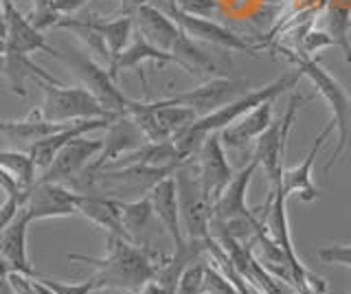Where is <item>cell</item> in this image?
Wrapping results in <instances>:
<instances>
[{"mask_svg": "<svg viewBox=\"0 0 351 294\" xmlns=\"http://www.w3.org/2000/svg\"><path fill=\"white\" fill-rule=\"evenodd\" d=\"M42 281L47 283L55 294H93L95 290H101V283H99V279L95 275L90 279L82 281V283H66V281L53 279L47 275L42 277Z\"/></svg>", "mask_w": 351, "mask_h": 294, "instance_id": "d590c367", "label": "cell"}, {"mask_svg": "<svg viewBox=\"0 0 351 294\" xmlns=\"http://www.w3.org/2000/svg\"><path fill=\"white\" fill-rule=\"evenodd\" d=\"M7 281L14 294H55L47 283L42 281V277H31L18 270H11Z\"/></svg>", "mask_w": 351, "mask_h": 294, "instance_id": "d6a6232c", "label": "cell"}, {"mask_svg": "<svg viewBox=\"0 0 351 294\" xmlns=\"http://www.w3.org/2000/svg\"><path fill=\"white\" fill-rule=\"evenodd\" d=\"M176 184H178V200H180V215L186 242L206 250L213 242L211 222H213V206L202 189L200 173L195 167V158L184 160L176 169Z\"/></svg>", "mask_w": 351, "mask_h": 294, "instance_id": "277c9868", "label": "cell"}, {"mask_svg": "<svg viewBox=\"0 0 351 294\" xmlns=\"http://www.w3.org/2000/svg\"><path fill=\"white\" fill-rule=\"evenodd\" d=\"M204 281H206V261H191L182 270L173 294H204Z\"/></svg>", "mask_w": 351, "mask_h": 294, "instance_id": "4dcf8cb0", "label": "cell"}, {"mask_svg": "<svg viewBox=\"0 0 351 294\" xmlns=\"http://www.w3.org/2000/svg\"><path fill=\"white\" fill-rule=\"evenodd\" d=\"M158 7H165V9H176L178 7V0H162V5Z\"/></svg>", "mask_w": 351, "mask_h": 294, "instance_id": "ee69618b", "label": "cell"}, {"mask_svg": "<svg viewBox=\"0 0 351 294\" xmlns=\"http://www.w3.org/2000/svg\"><path fill=\"white\" fill-rule=\"evenodd\" d=\"M259 167L257 158H252L248 165L235 173L233 180L228 182V187L222 191V195L217 198L213 204V222H228L235 220V217H248L255 215L246 204V193H248V184L255 176V171Z\"/></svg>", "mask_w": 351, "mask_h": 294, "instance_id": "ffe728a7", "label": "cell"}, {"mask_svg": "<svg viewBox=\"0 0 351 294\" xmlns=\"http://www.w3.org/2000/svg\"><path fill=\"white\" fill-rule=\"evenodd\" d=\"M316 259L327 266H343L351 270V244H334L316 250Z\"/></svg>", "mask_w": 351, "mask_h": 294, "instance_id": "8d00e7d4", "label": "cell"}, {"mask_svg": "<svg viewBox=\"0 0 351 294\" xmlns=\"http://www.w3.org/2000/svg\"><path fill=\"white\" fill-rule=\"evenodd\" d=\"M27 18L38 31H44V29L58 27V23L64 16L58 12V9H55L53 0H33V9H31V14Z\"/></svg>", "mask_w": 351, "mask_h": 294, "instance_id": "1f68e13d", "label": "cell"}, {"mask_svg": "<svg viewBox=\"0 0 351 294\" xmlns=\"http://www.w3.org/2000/svg\"><path fill=\"white\" fill-rule=\"evenodd\" d=\"M250 93V86L246 79H233L226 77V75H217V77L206 79L204 84L195 86L193 90L178 93L171 97H165V99H156L162 106H186L191 110L197 112V117H206L215 112L217 108H222L230 101L239 99L241 95Z\"/></svg>", "mask_w": 351, "mask_h": 294, "instance_id": "ba28073f", "label": "cell"}, {"mask_svg": "<svg viewBox=\"0 0 351 294\" xmlns=\"http://www.w3.org/2000/svg\"><path fill=\"white\" fill-rule=\"evenodd\" d=\"M80 20L106 40L110 56H112V62L130 47L132 31H134V18L132 16H119L114 20L101 18V16H84Z\"/></svg>", "mask_w": 351, "mask_h": 294, "instance_id": "cb8c5ba5", "label": "cell"}, {"mask_svg": "<svg viewBox=\"0 0 351 294\" xmlns=\"http://www.w3.org/2000/svg\"><path fill=\"white\" fill-rule=\"evenodd\" d=\"M301 71L294 69L292 73H285L281 75L279 79H274L266 86H261V88H255L246 95H241L239 99L230 101L222 108H217L215 112L206 114L202 119H197V121L189 127L184 130L182 134H178L176 138H171L176 147H178V154L182 160H189L197 154V149L202 147L204 138L213 132H222L224 127L233 125L235 121H239L241 117L248 114L250 110H255L257 106L266 103V101H277L279 97L288 90V88H294L296 84L301 82Z\"/></svg>", "mask_w": 351, "mask_h": 294, "instance_id": "7a4b0ae2", "label": "cell"}, {"mask_svg": "<svg viewBox=\"0 0 351 294\" xmlns=\"http://www.w3.org/2000/svg\"><path fill=\"white\" fill-rule=\"evenodd\" d=\"M69 123H53L47 121L42 117V110H33L27 119H20V121H7V119H0V134H5L11 143H36V140L51 136L55 132H60L62 127Z\"/></svg>", "mask_w": 351, "mask_h": 294, "instance_id": "d4e9b609", "label": "cell"}, {"mask_svg": "<svg viewBox=\"0 0 351 294\" xmlns=\"http://www.w3.org/2000/svg\"><path fill=\"white\" fill-rule=\"evenodd\" d=\"M149 200L154 206V215L158 217L162 228L173 242V250H186V248H197L186 242L184 228H182V215H180V200H178V184H176V176L162 178L156 187L149 191ZM202 250V248H200ZM204 253V250H202Z\"/></svg>", "mask_w": 351, "mask_h": 294, "instance_id": "4fadbf2b", "label": "cell"}, {"mask_svg": "<svg viewBox=\"0 0 351 294\" xmlns=\"http://www.w3.org/2000/svg\"><path fill=\"white\" fill-rule=\"evenodd\" d=\"M5 73H7V56L0 53V77H5Z\"/></svg>", "mask_w": 351, "mask_h": 294, "instance_id": "7bdbcfd3", "label": "cell"}, {"mask_svg": "<svg viewBox=\"0 0 351 294\" xmlns=\"http://www.w3.org/2000/svg\"><path fill=\"white\" fill-rule=\"evenodd\" d=\"M27 193H29V187L22 189V191L5 195V202L0 204V233H3L11 222H14V217L18 215V211L22 209V206H25Z\"/></svg>", "mask_w": 351, "mask_h": 294, "instance_id": "74e56055", "label": "cell"}, {"mask_svg": "<svg viewBox=\"0 0 351 294\" xmlns=\"http://www.w3.org/2000/svg\"><path fill=\"white\" fill-rule=\"evenodd\" d=\"M143 143H147V138L141 132V127L134 123V119L130 114H121L108 125V136L104 138L101 154L86 167V171H90V173L101 171L110 162H114L117 158L128 154V151H134Z\"/></svg>", "mask_w": 351, "mask_h": 294, "instance_id": "9a60e30c", "label": "cell"}, {"mask_svg": "<svg viewBox=\"0 0 351 294\" xmlns=\"http://www.w3.org/2000/svg\"><path fill=\"white\" fill-rule=\"evenodd\" d=\"M119 209H121V220H123L125 233L134 244H141V235L145 233V228L149 220L154 217V206L149 200V193L143 195L136 200H119Z\"/></svg>", "mask_w": 351, "mask_h": 294, "instance_id": "4316f807", "label": "cell"}, {"mask_svg": "<svg viewBox=\"0 0 351 294\" xmlns=\"http://www.w3.org/2000/svg\"><path fill=\"white\" fill-rule=\"evenodd\" d=\"M134 29L141 38H145L149 45L160 51L171 53L178 40L184 36V31L176 20L160 9L158 5H145L134 14Z\"/></svg>", "mask_w": 351, "mask_h": 294, "instance_id": "e0dca14e", "label": "cell"}, {"mask_svg": "<svg viewBox=\"0 0 351 294\" xmlns=\"http://www.w3.org/2000/svg\"><path fill=\"white\" fill-rule=\"evenodd\" d=\"M329 47H336V45L325 29H310V31H305L303 38L299 40V53L303 58H312V60L316 58V53H321L323 49H329Z\"/></svg>", "mask_w": 351, "mask_h": 294, "instance_id": "836d02e7", "label": "cell"}, {"mask_svg": "<svg viewBox=\"0 0 351 294\" xmlns=\"http://www.w3.org/2000/svg\"><path fill=\"white\" fill-rule=\"evenodd\" d=\"M270 49L279 51L285 60L294 64V69H299L303 77L312 82V86L316 88V95H321L323 101L329 106V110H332V121L338 130V143L332 151V158L327 162V169H332L351 147V97L345 93L340 82L323 66L321 62H316L312 58H303L299 51L285 49L281 45H272Z\"/></svg>", "mask_w": 351, "mask_h": 294, "instance_id": "3957f363", "label": "cell"}, {"mask_svg": "<svg viewBox=\"0 0 351 294\" xmlns=\"http://www.w3.org/2000/svg\"><path fill=\"white\" fill-rule=\"evenodd\" d=\"M22 189H27L25 184H22V182L14 176V173L9 171V169L0 167V191H3L5 195H9V193L22 191Z\"/></svg>", "mask_w": 351, "mask_h": 294, "instance_id": "ab89813d", "label": "cell"}, {"mask_svg": "<svg viewBox=\"0 0 351 294\" xmlns=\"http://www.w3.org/2000/svg\"><path fill=\"white\" fill-rule=\"evenodd\" d=\"M25 211L29 213L31 222L80 215V193L62 182L36 180L29 187Z\"/></svg>", "mask_w": 351, "mask_h": 294, "instance_id": "9c48e42d", "label": "cell"}, {"mask_svg": "<svg viewBox=\"0 0 351 294\" xmlns=\"http://www.w3.org/2000/svg\"><path fill=\"white\" fill-rule=\"evenodd\" d=\"M104 149V140L99 138H86V136H77L73 138L69 145H64L55 160L44 169L38 180H47V182H73L80 173L86 171V167L90 165L93 158H97Z\"/></svg>", "mask_w": 351, "mask_h": 294, "instance_id": "7c38bea8", "label": "cell"}, {"mask_svg": "<svg viewBox=\"0 0 351 294\" xmlns=\"http://www.w3.org/2000/svg\"><path fill=\"white\" fill-rule=\"evenodd\" d=\"M314 97H303L299 93H294L288 106H285V112L281 119L272 121V125L263 132L257 143H255V154L252 158H257L259 167L266 171V178L270 189H279L281 187V176H283V156H285V143H288L290 130L296 121V114H299V108L303 103H310Z\"/></svg>", "mask_w": 351, "mask_h": 294, "instance_id": "8992f818", "label": "cell"}, {"mask_svg": "<svg viewBox=\"0 0 351 294\" xmlns=\"http://www.w3.org/2000/svg\"><path fill=\"white\" fill-rule=\"evenodd\" d=\"M0 167L9 169L25 187H31L40 176V171L36 167V162H33V158L29 156V151H16V149L0 151Z\"/></svg>", "mask_w": 351, "mask_h": 294, "instance_id": "f546056e", "label": "cell"}, {"mask_svg": "<svg viewBox=\"0 0 351 294\" xmlns=\"http://www.w3.org/2000/svg\"><path fill=\"white\" fill-rule=\"evenodd\" d=\"M176 9L197 18H213L219 12V0H178Z\"/></svg>", "mask_w": 351, "mask_h": 294, "instance_id": "f35d334b", "label": "cell"}, {"mask_svg": "<svg viewBox=\"0 0 351 294\" xmlns=\"http://www.w3.org/2000/svg\"><path fill=\"white\" fill-rule=\"evenodd\" d=\"M145 62H158V64H176L178 66V60H176V56H171V53L167 51H160L156 49L154 45H149V42L145 38H141L136 34L134 42L121 53V56L110 64V75H112L114 79H119V73L125 71V69H141V64Z\"/></svg>", "mask_w": 351, "mask_h": 294, "instance_id": "484cf974", "label": "cell"}, {"mask_svg": "<svg viewBox=\"0 0 351 294\" xmlns=\"http://www.w3.org/2000/svg\"><path fill=\"white\" fill-rule=\"evenodd\" d=\"M272 106L274 101L261 103L255 110H250L248 114L241 117L239 121H235L233 125L224 127L222 132H219L224 147L246 151L252 143H257V138L272 125Z\"/></svg>", "mask_w": 351, "mask_h": 294, "instance_id": "44dd1931", "label": "cell"}, {"mask_svg": "<svg viewBox=\"0 0 351 294\" xmlns=\"http://www.w3.org/2000/svg\"><path fill=\"white\" fill-rule=\"evenodd\" d=\"M71 261H84L97 268V279L101 288H114L125 292H138L149 281L156 279L160 264L152 259L149 250L141 244H134L128 237L106 233V255H69Z\"/></svg>", "mask_w": 351, "mask_h": 294, "instance_id": "6da1fadb", "label": "cell"}, {"mask_svg": "<svg viewBox=\"0 0 351 294\" xmlns=\"http://www.w3.org/2000/svg\"><path fill=\"white\" fill-rule=\"evenodd\" d=\"M334 130H336L334 121H329L323 132L314 138V145L310 147V151H307V156L303 158V162H299V165L292 167V169H283L279 189L285 195L296 193V195H299V200L305 202V204H310V202L321 198V189H318L314 184V180H312V169H314L318 151H321V147L325 145V140L329 138V134H332Z\"/></svg>", "mask_w": 351, "mask_h": 294, "instance_id": "2e32d148", "label": "cell"}, {"mask_svg": "<svg viewBox=\"0 0 351 294\" xmlns=\"http://www.w3.org/2000/svg\"><path fill=\"white\" fill-rule=\"evenodd\" d=\"M29 224H31V217L25 211V206H22L18 215L14 217V222L0 233V257L11 266V270L25 272V275H31V277H44L42 272L33 268L29 259V250H27Z\"/></svg>", "mask_w": 351, "mask_h": 294, "instance_id": "d6986e66", "label": "cell"}, {"mask_svg": "<svg viewBox=\"0 0 351 294\" xmlns=\"http://www.w3.org/2000/svg\"><path fill=\"white\" fill-rule=\"evenodd\" d=\"M263 3H283V0H263Z\"/></svg>", "mask_w": 351, "mask_h": 294, "instance_id": "f6af8a7d", "label": "cell"}, {"mask_svg": "<svg viewBox=\"0 0 351 294\" xmlns=\"http://www.w3.org/2000/svg\"><path fill=\"white\" fill-rule=\"evenodd\" d=\"M3 9H5V25H7V51H16V53H49V56H58L60 49L51 47L47 38L42 36V31H38L29 23L27 16H22L18 12V7L14 5V0H3Z\"/></svg>", "mask_w": 351, "mask_h": 294, "instance_id": "ac0fdd59", "label": "cell"}, {"mask_svg": "<svg viewBox=\"0 0 351 294\" xmlns=\"http://www.w3.org/2000/svg\"><path fill=\"white\" fill-rule=\"evenodd\" d=\"M80 215L90 220L95 226L104 228L106 233L128 237L117 198H110V195L104 193H80Z\"/></svg>", "mask_w": 351, "mask_h": 294, "instance_id": "7402d4cb", "label": "cell"}, {"mask_svg": "<svg viewBox=\"0 0 351 294\" xmlns=\"http://www.w3.org/2000/svg\"><path fill=\"white\" fill-rule=\"evenodd\" d=\"M325 31L332 36L334 45L345 53V60L351 64V5L329 3L325 12Z\"/></svg>", "mask_w": 351, "mask_h": 294, "instance_id": "83f0119b", "label": "cell"}, {"mask_svg": "<svg viewBox=\"0 0 351 294\" xmlns=\"http://www.w3.org/2000/svg\"><path fill=\"white\" fill-rule=\"evenodd\" d=\"M149 103L154 110H156L165 130L171 134V138L182 134L184 130H189L197 119H200L195 110H191V108H186V106H162L158 101H149Z\"/></svg>", "mask_w": 351, "mask_h": 294, "instance_id": "f1b7e54d", "label": "cell"}, {"mask_svg": "<svg viewBox=\"0 0 351 294\" xmlns=\"http://www.w3.org/2000/svg\"><path fill=\"white\" fill-rule=\"evenodd\" d=\"M7 73H5V79L9 82V88L14 95L22 97L25 99L27 97V82H49V84H55V86H64L62 79L53 77L49 71H44L42 66H38L36 62H33L29 56L25 53H16V51H7Z\"/></svg>", "mask_w": 351, "mask_h": 294, "instance_id": "603a6c76", "label": "cell"}, {"mask_svg": "<svg viewBox=\"0 0 351 294\" xmlns=\"http://www.w3.org/2000/svg\"><path fill=\"white\" fill-rule=\"evenodd\" d=\"M121 117V114H119ZM117 117H104V119H82V121H71L66 127H62L60 132H55L51 136H44L36 143L29 145V156L36 162L38 171L42 173L51 162L58 156V151L69 145L73 138L77 136H86L88 132H95V130H108V125L114 121Z\"/></svg>", "mask_w": 351, "mask_h": 294, "instance_id": "5bb4252c", "label": "cell"}, {"mask_svg": "<svg viewBox=\"0 0 351 294\" xmlns=\"http://www.w3.org/2000/svg\"><path fill=\"white\" fill-rule=\"evenodd\" d=\"M165 9V7H160ZM176 23L180 25V29L184 31L186 36H191L197 42H204V45H213L219 47L222 51H233V53H252L255 56L257 51L266 49L263 45H252L250 40L241 38L237 34H233L230 29L217 25L215 20H208V18H197V16H189V14H182L178 9H165Z\"/></svg>", "mask_w": 351, "mask_h": 294, "instance_id": "8fae6325", "label": "cell"}, {"mask_svg": "<svg viewBox=\"0 0 351 294\" xmlns=\"http://www.w3.org/2000/svg\"><path fill=\"white\" fill-rule=\"evenodd\" d=\"M204 294H241V292L235 288V283L213 264V261H206Z\"/></svg>", "mask_w": 351, "mask_h": 294, "instance_id": "e575fe53", "label": "cell"}, {"mask_svg": "<svg viewBox=\"0 0 351 294\" xmlns=\"http://www.w3.org/2000/svg\"><path fill=\"white\" fill-rule=\"evenodd\" d=\"M193 158H195L197 173H200L202 189L213 206L219 195H222V191L228 187V182L235 176L233 165H230L226 158V147L222 143L219 132L208 134Z\"/></svg>", "mask_w": 351, "mask_h": 294, "instance_id": "30bf717a", "label": "cell"}, {"mask_svg": "<svg viewBox=\"0 0 351 294\" xmlns=\"http://www.w3.org/2000/svg\"><path fill=\"white\" fill-rule=\"evenodd\" d=\"M55 60L64 62L66 66L82 79L86 88L97 97L99 103H101L108 112L128 114V106L132 99L123 95V90L117 86V79L110 75L108 69L101 66V62H97L95 58L86 56L84 51H77V49L58 51Z\"/></svg>", "mask_w": 351, "mask_h": 294, "instance_id": "52a82bcc", "label": "cell"}, {"mask_svg": "<svg viewBox=\"0 0 351 294\" xmlns=\"http://www.w3.org/2000/svg\"><path fill=\"white\" fill-rule=\"evenodd\" d=\"M145 5H149V0H119V16L134 18V14Z\"/></svg>", "mask_w": 351, "mask_h": 294, "instance_id": "b9f144b4", "label": "cell"}, {"mask_svg": "<svg viewBox=\"0 0 351 294\" xmlns=\"http://www.w3.org/2000/svg\"><path fill=\"white\" fill-rule=\"evenodd\" d=\"M42 93V117L53 123H71L82 121V119H104V117H119L108 112L99 103L97 97L86 88V86H55L49 82H36Z\"/></svg>", "mask_w": 351, "mask_h": 294, "instance_id": "5b68a950", "label": "cell"}, {"mask_svg": "<svg viewBox=\"0 0 351 294\" xmlns=\"http://www.w3.org/2000/svg\"><path fill=\"white\" fill-rule=\"evenodd\" d=\"M90 0H53V5H55V9L66 18V16H71V14H75V12H80V9L84 7V5H88Z\"/></svg>", "mask_w": 351, "mask_h": 294, "instance_id": "60d3db41", "label": "cell"}]
</instances>
